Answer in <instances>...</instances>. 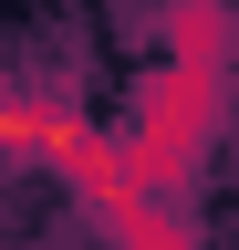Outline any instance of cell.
<instances>
[{"label": "cell", "instance_id": "cell-1", "mask_svg": "<svg viewBox=\"0 0 239 250\" xmlns=\"http://www.w3.org/2000/svg\"><path fill=\"white\" fill-rule=\"evenodd\" d=\"M219 115H229V73L166 52L156 73H146L135 115L114 125L125 177H135V188H166V198H198V167H208V146H219Z\"/></svg>", "mask_w": 239, "mask_h": 250}, {"label": "cell", "instance_id": "cell-2", "mask_svg": "<svg viewBox=\"0 0 239 250\" xmlns=\"http://www.w3.org/2000/svg\"><path fill=\"white\" fill-rule=\"evenodd\" d=\"M104 240L114 250H198V219H187V198H166V188H125V198L104 208Z\"/></svg>", "mask_w": 239, "mask_h": 250}, {"label": "cell", "instance_id": "cell-3", "mask_svg": "<svg viewBox=\"0 0 239 250\" xmlns=\"http://www.w3.org/2000/svg\"><path fill=\"white\" fill-rule=\"evenodd\" d=\"M156 42L177 62H219V73H229V62H239V11H229V0H166V11H156Z\"/></svg>", "mask_w": 239, "mask_h": 250}, {"label": "cell", "instance_id": "cell-4", "mask_svg": "<svg viewBox=\"0 0 239 250\" xmlns=\"http://www.w3.org/2000/svg\"><path fill=\"white\" fill-rule=\"evenodd\" d=\"M0 167H11V83H0Z\"/></svg>", "mask_w": 239, "mask_h": 250}]
</instances>
